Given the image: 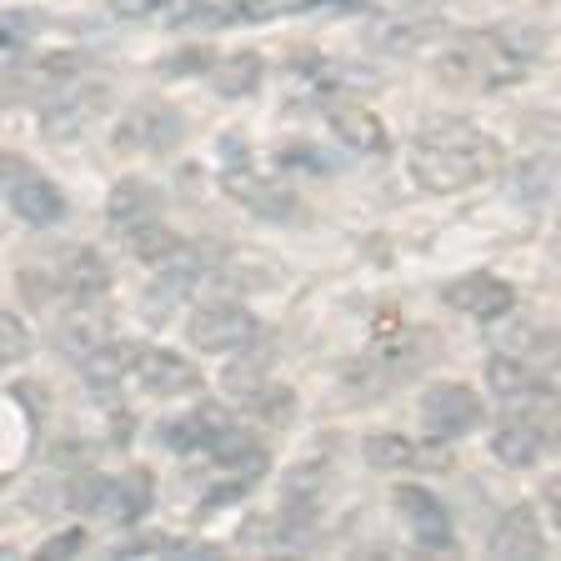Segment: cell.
<instances>
[{
    "label": "cell",
    "mask_w": 561,
    "mask_h": 561,
    "mask_svg": "<svg viewBox=\"0 0 561 561\" xmlns=\"http://www.w3.org/2000/svg\"><path fill=\"white\" fill-rule=\"evenodd\" d=\"M397 506H401V516H407L416 547H426V551L451 547V516H446V506L436 502L426 486H397Z\"/></svg>",
    "instance_id": "cell-7"
},
{
    "label": "cell",
    "mask_w": 561,
    "mask_h": 561,
    "mask_svg": "<svg viewBox=\"0 0 561 561\" xmlns=\"http://www.w3.org/2000/svg\"><path fill=\"white\" fill-rule=\"evenodd\" d=\"M210 85L221 95H245L261 85V56L256 50H236V56H226L221 66H216V76H210Z\"/></svg>",
    "instance_id": "cell-20"
},
{
    "label": "cell",
    "mask_w": 561,
    "mask_h": 561,
    "mask_svg": "<svg viewBox=\"0 0 561 561\" xmlns=\"http://www.w3.org/2000/svg\"><path fill=\"white\" fill-rule=\"evenodd\" d=\"M411 181L432 196H451V191H467L477 181H486L496 165H502V146L486 136V130L467 126V121H451V126H436L426 136H416L407 156Z\"/></svg>",
    "instance_id": "cell-1"
},
{
    "label": "cell",
    "mask_w": 561,
    "mask_h": 561,
    "mask_svg": "<svg viewBox=\"0 0 561 561\" xmlns=\"http://www.w3.org/2000/svg\"><path fill=\"white\" fill-rule=\"evenodd\" d=\"M331 130L346 140L351 151H362V156H381L386 146H391V140H386L381 116L366 111V105H336V111H331Z\"/></svg>",
    "instance_id": "cell-13"
},
{
    "label": "cell",
    "mask_w": 561,
    "mask_h": 561,
    "mask_svg": "<svg viewBox=\"0 0 561 561\" xmlns=\"http://www.w3.org/2000/svg\"><path fill=\"white\" fill-rule=\"evenodd\" d=\"M151 471H126V477H81L70 486V506L85 516H105L111 526H130L151 512Z\"/></svg>",
    "instance_id": "cell-2"
},
{
    "label": "cell",
    "mask_w": 561,
    "mask_h": 561,
    "mask_svg": "<svg viewBox=\"0 0 561 561\" xmlns=\"http://www.w3.org/2000/svg\"><path fill=\"white\" fill-rule=\"evenodd\" d=\"M60 286V296H70V301H85V296H101L105 286H111V271H105V261L95 256V251H70L66 261H60V271H50Z\"/></svg>",
    "instance_id": "cell-14"
},
{
    "label": "cell",
    "mask_w": 561,
    "mask_h": 561,
    "mask_svg": "<svg viewBox=\"0 0 561 561\" xmlns=\"http://www.w3.org/2000/svg\"><path fill=\"white\" fill-rule=\"evenodd\" d=\"M105 216H111V226H116L121 236H130V231H140V226L161 221V201H156V191L146 186V181H121V186L111 191Z\"/></svg>",
    "instance_id": "cell-12"
},
{
    "label": "cell",
    "mask_w": 561,
    "mask_h": 561,
    "mask_svg": "<svg viewBox=\"0 0 561 561\" xmlns=\"http://www.w3.org/2000/svg\"><path fill=\"white\" fill-rule=\"evenodd\" d=\"M491 451H496V461H506V467H531L541 451H547V442H541L526 421H502L496 426V436H491Z\"/></svg>",
    "instance_id": "cell-17"
},
{
    "label": "cell",
    "mask_w": 561,
    "mask_h": 561,
    "mask_svg": "<svg viewBox=\"0 0 561 561\" xmlns=\"http://www.w3.org/2000/svg\"><path fill=\"white\" fill-rule=\"evenodd\" d=\"M226 426V416L216 407L206 411H191V416L181 421H161V446H171V451H206L210 436Z\"/></svg>",
    "instance_id": "cell-16"
},
{
    "label": "cell",
    "mask_w": 561,
    "mask_h": 561,
    "mask_svg": "<svg viewBox=\"0 0 561 561\" xmlns=\"http://www.w3.org/2000/svg\"><path fill=\"white\" fill-rule=\"evenodd\" d=\"M446 306L461 316H477V321H496V316H506L516 306V291L506 286L502 276H486V271H477V276H461L446 286Z\"/></svg>",
    "instance_id": "cell-6"
},
{
    "label": "cell",
    "mask_w": 561,
    "mask_h": 561,
    "mask_svg": "<svg viewBox=\"0 0 561 561\" xmlns=\"http://www.w3.org/2000/svg\"><path fill=\"white\" fill-rule=\"evenodd\" d=\"M111 11L121 15V21H191V15H201V0H111Z\"/></svg>",
    "instance_id": "cell-19"
},
{
    "label": "cell",
    "mask_w": 561,
    "mask_h": 561,
    "mask_svg": "<svg viewBox=\"0 0 561 561\" xmlns=\"http://www.w3.org/2000/svg\"><path fill=\"white\" fill-rule=\"evenodd\" d=\"M5 201H11V210L25 226H56L60 216H66V196L50 186L46 175H35V171L15 175V186L5 191Z\"/></svg>",
    "instance_id": "cell-9"
},
{
    "label": "cell",
    "mask_w": 561,
    "mask_h": 561,
    "mask_svg": "<svg viewBox=\"0 0 561 561\" xmlns=\"http://www.w3.org/2000/svg\"><path fill=\"white\" fill-rule=\"evenodd\" d=\"M531 381H537V371H531L522 356H506V351L486 356V386L496 397H516V391H526Z\"/></svg>",
    "instance_id": "cell-21"
},
{
    "label": "cell",
    "mask_w": 561,
    "mask_h": 561,
    "mask_svg": "<svg viewBox=\"0 0 561 561\" xmlns=\"http://www.w3.org/2000/svg\"><path fill=\"white\" fill-rule=\"evenodd\" d=\"M25 351H31V336H25V327L15 321V316L0 311V366L25 362Z\"/></svg>",
    "instance_id": "cell-24"
},
{
    "label": "cell",
    "mask_w": 561,
    "mask_h": 561,
    "mask_svg": "<svg viewBox=\"0 0 561 561\" xmlns=\"http://www.w3.org/2000/svg\"><path fill=\"white\" fill-rule=\"evenodd\" d=\"M541 506H547L551 526L561 531V477H551V481H547V491H541Z\"/></svg>",
    "instance_id": "cell-26"
},
{
    "label": "cell",
    "mask_w": 561,
    "mask_h": 561,
    "mask_svg": "<svg viewBox=\"0 0 561 561\" xmlns=\"http://www.w3.org/2000/svg\"><path fill=\"white\" fill-rule=\"evenodd\" d=\"M366 461L381 471H401L416 461V446H411L401 432H371L366 436Z\"/></svg>",
    "instance_id": "cell-22"
},
{
    "label": "cell",
    "mask_w": 561,
    "mask_h": 561,
    "mask_svg": "<svg viewBox=\"0 0 561 561\" xmlns=\"http://www.w3.org/2000/svg\"><path fill=\"white\" fill-rule=\"evenodd\" d=\"M105 105V91H85V95H66V101L46 105L41 111V130H46L50 140H70V136H81L85 126H91V116Z\"/></svg>",
    "instance_id": "cell-15"
},
{
    "label": "cell",
    "mask_w": 561,
    "mask_h": 561,
    "mask_svg": "<svg viewBox=\"0 0 561 561\" xmlns=\"http://www.w3.org/2000/svg\"><path fill=\"white\" fill-rule=\"evenodd\" d=\"M85 547V531L81 526H70V531H60V537H50L46 547H41V557H70V551Z\"/></svg>",
    "instance_id": "cell-25"
},
{
    "label": "cell",
    "mask_w": 561,
    "mask_h": 561,
    "mask_svg": "<svg viewBox=\"0 0 561 561\" xmlns=\"http://www.w3.org/2000/svg\"><path fill=\"white\" fill-rule=\"evenodd\" d=\"M105 341H111V336H105V321H101V316H85V311L66 316V321H60V331H56V346L66 351L76 366H81L95 346H105Z\"/></svg>",
    "instance_id": "cell-18"
},
{
    "label": "cell",
    "mask_w": 561,
    "mask_h": 561,
    "mask_svg": "<svg viewBox=\"0 0 561 561\" xmlns=\"http://www.w3.org/2000/svg\"><path fill=\"white\" fill-rule=\"evenodd\" d=\"M541 551H547V531H541L531 506H512V512L496 522V531H491V557L522 561V557H541Z\"/></svg>",
    "instance_id": "cell-10"
},
{
    "label": "cell",
    "mask_w": 561,
    "mask_h": 561,
    "mask_svg": "<svg viewBox=\"0 0 561 561\" xmlns=\"http://www.w3.org/2000/svg\"><path fill=\"white\" fill-rule=\"evenodd\" d=\"M241 401H251V411H261L266 421H291V411H296V401H291V391H280V386H251Z\"/></svg>",
    "instance_id": "cell-23"
},
{
    "label": "cell",
    "mask_w": 561,
    "mask_h": 561,
    "mask_svg": "<svg viewBox=\"0 0 561 561\" xmlns=\"http://www.w3.org/2000/svg\"><path fill=\"white\" fill-rule=\"evenodd\" d=\"M256 316L245 311V306L236 301H210V306H196V316H191V346L196 351H210V356H231V351H245L251 341H256Z\"/></svg>",
    "instance_id": "cell-3"
},
{
    "label": "cell",
    "mask_w": 561,
    "mask_h": 561,
    "mask_svg": "<svg viewBox=\"0 0 561 561\" xmlns=\"http://www.w3.org/2000/svg\"><path fill=\"white\" fill-rule=\"evenodd\" d=\"M506 407H512L516 421H526L531 432L541 436L547 446H561V397L551 391V386H526V391H516V397H506Z\"/></svg>",
    "instance_id": "cell-11"
},
{
    "label": "cell",
    "mask_w": 561,
    "mask_h": 561,
    "mask_svg": "<svg viewBox=\"0 0 561 561\" xmlns=\"http://www.w3.org/2000/svg\"><path fill=\"white\" fill-rule=\"evenodd\" d=\"M130 381L151 397H181L201 386V371L165 346H130Z\"/></svg>",
    "instance_id": "cell-5"
},
{
    "label": "cell",
    "mask_w": 561,
    "mask_h": 561,
    "mask_svg": "<svg viewBox=\"0 0 561 561\" xmlns=\"http://www.w3.org/2000/svg\"><path fill=\"white\" fill-rule=\"evenodd\" d=\"M181 116H175L171 105H140V111H130L126 121H121L116 130V146L121 151H165V146H175L181 140Z\"/></svg>",
    "instance_id": "cell-8"
},
{
    "label": "cell",
    "mask_w": 561,
    "mask_h": 561,
    "mask_svg": "<svg viewBox=\"0 0 561 561\" xmlns=\"http://www.w3.org/2000/svg\"><path fill=\"white\" fill-rule=\"evenodd\" d=\"M481 421V397L461 381H442L421 397V426L432 442H451V436H467Z\"/></svg>",
    "instance_id": "cell-4"
}]
</instances>
